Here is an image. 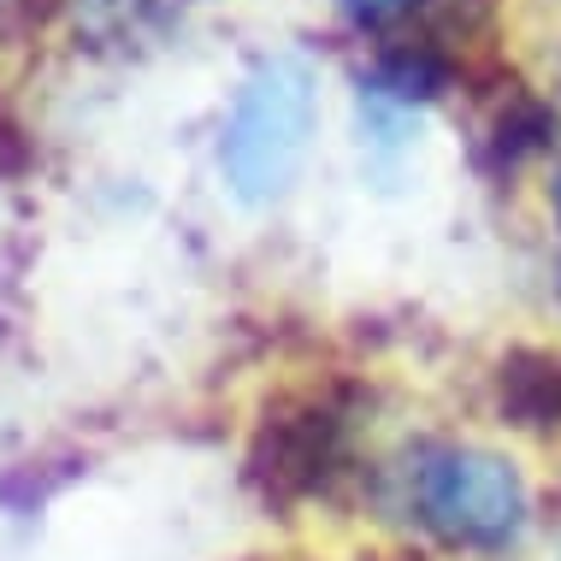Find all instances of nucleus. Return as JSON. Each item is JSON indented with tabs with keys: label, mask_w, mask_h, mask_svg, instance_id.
Instances as JSON below:
<instances>
[{
	"label": "nucleus",
	"mask_w": 561,
	"mask_h": 561,
	"mask_svg": "<svg viewBox=\"0 0 561 561\" xmlns=\"http://www.w3.org/2000/svg\"><path fill=\"white\" fill-rule=\"evenodd\" d=\"M496 408L526 432H561V348H508L496 360Z\"/></svg>",
	"instance_id": "obj_4"
},
{
	"label": "nucleus",
	"mask_w": 561,
	"mask_h": 561,
	"mask_svg": "<svg viewBox=\"0 0 561 561\" xmlns=\"http://www.w3.org/2000/svg\"><path fill=\"white\" fill-rule=\"evenodd\" d=\"M313 118H320V83H313L308 59L278 54L249 71L219 136V165L237 202L261 207L296 184L313 142Z\"/></svg>",
	"instance_id": "obj_1"
},
{
	"label": "nucleus",
	"mask_w": 561,
	"mask_h": 561,
	"mask_svg": "<svg viewBox=\"0 0 561 561\" xmlns=\"http://www.w3.org/2000/svg\"><path fill=\"white\" fill-rule=\"evenodd\" d=\"M343 467V414L331 402H308L296 414L272 420L254 444V473H261L278 496H308L331 484Z\"/></svg>",
	"instance_id": "obj_3"
},
{
	"label": "nucleus",
	"mask_w": 561,
	"mask_h": 561,
	"mask_svg": "<svg viewBox=\"0 0 561 561\" xmlns=\"http://www.w3.org/2000/svg\"><path fill=\"white\" fill-rule=\"evenodd\" d=\"M408 503L414 520L449 550L496 556L526 533V484L514 461L473 444H432L408 461Z\"/></svg>",
	"instance_id": "obj_2"
},
{
	"label": "nucleus",
	"mask_w": 561,
	"mask_h": 561,
	"mask_svg": "<svg viewBox=\"0 0 561 561\" xmlns=\"http://www.w3.org/2000/svg\"><path fill=\"white\" fill-rule=\"evenodd\" d=\"M556 214H561V172H556Z\"/></svg>",
	"instance_id": "obj_6"
},
{
	"label": "nucleus",
	"mask_w": 561,
	"mask_h": 561,
	"mask_svg": "<svg viewBox=\"0 0 561 561\" xmlns=\"http://www.w3.org/2000/svg\"><path fill=\"white\" fill-rule=\"evenodd\" d=\"M408 7H414V0H343V12L355 24H390V19H402Z\"/></svg>",
	"instance_id": "obj_5"
}]
</instances>
